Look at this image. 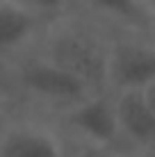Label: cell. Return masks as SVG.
<instances>
[{
  "mask_svg": "<svg viewBox=\"0 0 155 157\" xmlns=\"http://www.w3.org/2000/svg\"><path fill=\"white\" fill-rule=\"evenodd\" d=\"M46 21L37 18L12 0H0V57L25 48L41 32Z\"/></svg>",
  "mask_w": 155,
  "mask_h": 157,
  "instance_id": "cell-7",
  "label": "cell"
},
{
  "mask_svg": "<svg viewBox=\"0 0 155 157\" xmlns=\"http://www.w3.org/2000/svg\"><path fill=\"white\" fill-rule=\"evenodd\" d=\"M44 57L60 64L94 91H105L107 41L78 21H60L46 34Z\"/></svg>",
  "mask_w": 155,
  "mask_h": 157,
  "instance_id": "cell-1",
  "label": "cell"
},
{
  "mask_svg": "<svg viewBox=\"0 0 155 157\" xmlns=\"http://www.w3.org/2000/svg\"><path fill=\"white\" fill-rule=\"evenodd\" d=\"M141 96H144V100H146V105L151 107V112L155 114V82H151L148 86H144Z\"/></svg>",
  "mask_w": 155,
  "mask_h": 157,
  "instance_id": "cell-10",
  "label": "cell"
},
{
  "mask_svg": "<svg viewBox=\"0 0 155 157\" xmlns=\"http://www.w3.org/2000/svg\"><path fill=\"white\" fill-rule=\"evenodd\" d=\"M12 2L28 9L30 14H34L41 21H55L62 18L76 0H12Z\"/></svg>",
  "mask_w": 155,
  "mask_h": 157,
  "instance_id": "cell-9",
  "label": "cell"
},
{
  "mask_svg": "<svg viewBox=\"0 0 155 157\" xmlns=\"http://www.w3.org/2000/svg\"><path fill=\"white\" fill-rule=\"evenodd\" d=\"M116 157H128V155H116Z\"/></svg>",
  "mask_w": 155,
  "mask_h": 157,
  "instance_id": "cell-12",
  "label": "cell"
},
{
  "mask_svg": "<svg viewBox=\"0 0 155 157\" xmlns=\"http://www.w3.org/2000/svg\"><path fill=\"white\" fill-rule=\"evenodd\" d=\"M112 102L121 139L139 148H155V114L141 91H116L112 94Z\"/></svg>",
  "mask_w": 155,
  "mask_h": 157,
  "instance_id": "cell-5",
  "label": "cell"
},
{
  "mask_svg": "<svg viewBox=\"0 0 155 157\" xmlns=\"http://www.w3.org/2000/svg\"><path fill=\"white\" fill-rule=\"evenodd\" d=\"M139 2L146 7V12L153 16V21H155V0H139Z\"/></svg>",
  "mask_w": 155,
  "mask_h": 157,
  "instance_id": "cell-11",
  "label": "cell"
},
{
  "mask_svg": "<svg viewBox=\"0 0 155 157\" xmlns=\"http://www.w3.org/2000/svg\"><path fill=\"white\" fill-rule=\"evenodd\" d=\"M64 121L84 144L96 148H107L121 141L114 102L107 91H96L78 105L64 109Z\"/></svg>",
  "mask_w": 155,
  "mask_h": 157,
  "instance_id": "cell-4",
  "label": "cell"
},
{
  "mask_svg": "<svg viewBox=\"0 0 155 157\" xmlns=\"http://www.w3.org/2000/svg\"><path fill=\"white\" fill-rule=\"evenodd\" d=\"M0 157H64V146L44 125L16 123L0 132Z\"/></svg>",
  "mask_w": 155,
  "mask_h": 157,
  "instance_id": "cell-6",
  "label": "cell"
},
{
  "mask_svg": "<svg viewBox=\"0 0 155 157\" xmlns=\"http://www.w3.org/2000/svg\"><path fill=\"white\" fill-rule=\"evenodd\" d=\"M155 82V36H119L107 41L105 91H141Z\"/></svg>",
  "mask_w": 155,
  "mask_h": 157,
  "instance_id": "cell-3",
  "label": "cell"
},
{
  "mask_svg": "<svg viewBox=\"0 0 155 157\" xmlns=\"http://www.w3.org/2000/svg\"><path fill=\"white\" fill-rule=\"evenodd\" d=\"M151 32H155V28H153V30H151Z\"/></svg>",
  "mask_w": 155,
  "mask_h": 157,
  "instance_id": "cell-13",
  "label": "cell"
},
{
  "mask_svg": "<svg viewBox=\"0 0 155 157\" xmlns=\"http://www.w3.org/2000/svg\"><path fill=\"white\" fill-rule=\"evenodd\" d=\"M78 2L91 14H98L105 21L126 28H135L141 32H151L155 28L153 16L146 12L139 0H78Z\"/></svg>",
  "mask_w": 155,
  "mask_h": 157,
  "instance_id": "cell-8",
  "label": "cell"
},
{
  "mask_svg": "<svg viewBox=\"0 0 155 157\" xmlns=\"http://www.w3.org/2000/svg\"><path fill=\"white\" fill-rule=\"evenodd\" d=\"M18 84L32 96L34 100H41L44 105H52L60 109L78 105L87 96L96 94L89 84H84L80 78L62 68L60 64L50 62L44 55L28 57L16 68Z\"/></svg>",
  "mask_w": 155,
  "mask_h": 157,
  "instance_id": "cell-2",
  "label": "cell"
}]
</instances>
